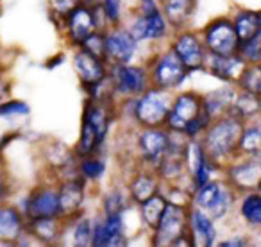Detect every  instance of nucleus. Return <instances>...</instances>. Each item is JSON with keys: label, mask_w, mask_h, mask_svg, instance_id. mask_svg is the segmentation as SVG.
Returning a JSON list of instances; mask_svg holds the SVG:
<instances>
[{"label": "nucleus", "mask_w": 261, "mask_h": 247, "mask_svg": "<svg viewBox=\"0 0 261 247\" xmlns=\"http://www.w3.org/2000/svg\"><path fill=\"white\" fill-rule=\"evenodd\" d=\"M202 98L195 93H181L172 102L170 111L167 115V126L175 133H182L190 122L202 113Z\"/></svg>", "instance_id": "nucleus-6"}, {"label": "nucleus", "mask_w": 261, "mask_h": 247, "mask_svg": "<svg viewBox=\"0 0 261 247\" xmlns=\"http://www.w3.org/2000/svg\"><path fill=\"white\" fill-rule=\"evenodd\" d=\"M104 168H106V165H104V161H100V158H93L88 154L83 160V163H81L79 170L86 179H98L104 174Z\"/></svg>", "instance_id": "nucleus-34"}, {"label": "nucleus", "mask_w": 261, "mask_h": 247, "mask_svg": "<svg viewBox=\"0 0 261 247\" xmlns=\"http://www.w3.org/2000/svg\"><path fill=\"white\" fill-rule=\"evenodd\" d=\"M91 238H93V226L88 218H83L73 228V242L81 247H86L91 243Z\"/></svg>", "instance_id": "nucleus-35"}, {"label": "nucleus", "mask_w": 261, "mask_h": 247, "mask_svg": "<svg viewBox=\"0 0 261 247\" xmlns=\"http://www.w3.org/2000/svg\"><path fill=\"white\" fill-rule=\"evenodd\" d=\"M154 193H158V179L154 176L140 174L136 176L135 181L130 183V195L138 204L152 197Z\"/></svg>", "instance_id": "nucleus-26"}, {"label": "nucleus", "mask_w": 261, "mask_h": 247, "mask_svg": "<svg viewBox=\"0 0 261 247\" xmlns=\"http://www.w3.org/2000/svg\"><path fill=\"white\" fill-rule=\"evenodd\" d=\"M100 143H102V140L98 138L93 126H91L86 118H83V131H81V138H79V143H77V154H79V156H88V154L93 153Z\"/></svg>", "instance_id": "nucleus-29"}, {"label": "nucleus", "mask_w": 261, "mask_h": 247, "mask_svg": "<svg viewBox=\"0 0 261 247\" xmlns=\"http://www.w3.org/2000/svg\"><path fill=\"white\" fill-rule=\"evenodd\" d=\"M172 97L170 91L165 88H150L140 93V98L135 106V116L145 128H160L167 122V115L170 111Z\"/></svg>", "instance_id": "nucleus-3"}, {"label": "nucleus", "mask_w": 261, "mask_h": 247, "mask_svg": "<svg viewBox=\"0 0 261 247\" xmlns=\"http://www.w3.org/2000/svg\"><path fill=\"white\" fill-rule=\"evenodd\" d=\"M136 52V40L129 31L115 29L104 36V59L113 65H125Z\"/></svg>", "instance_id": "nucleus-9"}, {"label": "nucleus", "mask_w": 261, "mask_h": 247, "mask_svg": "<svg viewBox=\"0 0 261 247\" xmlns=\"http://www.w3.org/2000/svg\"><path fill=\"white\" fill-rule=\"evenodd\" d=\"M59 217H43L31 220V233L41 242H54L59 236Z\"/></svg>", "instance_id": "nucleus-25"}, {"label": "nucleus", "mask_w": 261, "mask_h": 247, "mask_svg": "<svg viewBox=\"0 0 261 247\" xmlns=\"http://www.w3.org/2000/svg\"><path fill=\"white\" fill-rule=\"evenodd\" d=\"M236 93L232 88H218V90L207 93L202 98V108L204 111L210 115V118H220L224 115H229V109L234 101Z\"/></svg>", "instance_id": "nucleus-19"}, {"label": "nucleus", "mask_w": 261, "mask_h": 247, "mask_svg": "<svg viewBox=\"0 0 261 247\" xmlns=\"http://www.w3.org/2000/svg\"><path fill=\"white\" fill-rule=\"evenodd\" d=\"M102 11L109 23H118L122 18V0H104Z\"/></svg>", "instance_id": "nucleus-36"}, {"label": "nucleus", "mask_w": 261, "mask_h": 247, "mask_svg": "<svg viewBox=\"0 0 261 247\" xmlns=\"http://www.w3.org/2000/svg\"><path fill=\"white\" fill-rule=\"evenodd\" d=\"M195 208L213 218H222L225 211L229 210V201H231V193L222 183L218 181H207L200 185L195 192Z\"/></svg>", "instance_id": "nucleus-5"}, {"label": "nucleus", "mask_w": 261, "mask_h": 247, "mask_svg": "<svg viewBox=\"0 0 261 247\" xmlns=\"http://www.w3.org/2000/svg\"><path fill=\"white\" fill-rule=\"evenodd\" d=\"M188 233L190 238H192V243H195V245H213L215 238H217L213 220L204 211H200L199 208L190 210Z\"/></svg>", "instance_id": "nucleus-17"}, {"label": "nucleus", "mask_w": 261, "mask_h": 247, "mask_svg": "<svg viewBox=\"0 0 261 247\" xmlns=\"http://www.w3.org/2000/svg\"><path fill=\"white\" fill-rule=\"evenodd\" d=\"M234 31L236 36H238V41L243 43V41L250 40L256 34L261 33V18L257 11H242L236 15L234 18Z\"/></svg>", "instance_id": "nucleus-23"}, {"label": "nucleus", "mask_w": 261, "mask_h": 247, "mask_svg": "<svg viewBox=\"0 0 261 247\" xmlns=\"http://www.w3.org/2000/svg\"><path fill=\"white\" fill-rule=\"evenodd\" d=\"M247 63L240 58L238 54H229V56H213L211 54L210 61H207V68L215 77L224 81H234L238 83L240 76L245 70Z\"/></svg>", "instance_id": "nucleus-18"}, {"label": "nucleus", "mask_w": 261, "mask_h": 247, "mask_svg": "<svg viewBox=\"0 0 261 247\" xmlns=\"http://www.w3.org/2000/svg\"><path fill=\"white\" fill-rule=\"evenodd\" d=\"M238 36L232 22L225 18L215 20L204 31V48L213 56H229L238 51Z\"/></svg>", "instance_id": "nucleus-4"}, {"label": "nucleus", "mask_w": 261, "mask_h": 247, "mask_svg": "<svg viewBox=\"0 0 261 247\" xmlns=\"http://www.w3.org/2000/svg\"><path fill=\"white\" fill-rule=\"evenodd\" d=\"M257 113H259V95L249 93V91H243L238 97H234L229 109V115H234L242 120L256 116Z\"/></svg>", "instance_id": "nucleus-24"}, {"label": "nucleus", "mask_w": 261, "mask_h": 247, "mask_svg": "<svg viewBox=\"0 0 261 247\" xmlns=\"http://www.w3.org/2000/svg\"><path fill=\"white\" fill-rule=\"evenodd\" d=\"M242 215L249 224L259 226L261 224V197L254 190L252 193H247L242 203Z\"/></svg>", "instance_id": "nucleus-30"}, {"label": "nucleus", "mask_w": 261, "mask_h": 247, "mask_svg": "<svg viewBox=\"0 0 261 247\" xmlns=\"http://www.w3.org/2000/svg\"><path fill=\"white\" fill-rule=\"evenodd\" d=\"M188 70L181 63V59L174 54V52H167V54L160 56L158 61L154 63V68L150 72V79H152L156 88H165V90H172V88L179 86L185 81Z\"/></svg>", "instance_id": "nucleus-8"}, {"label": "nucleus", "mask_w": 261, "mask_h": 247, "mask_svg": "<svg viewBox=\"0 0 261 247\" xmlns=\"http://www.w3.org/2000/svg\"><path fill=\"white\" fill-rule=\"evenodd\" d=\"M195 0H163V16L172 26L179 27L192 16Z\"/></svg>", "instance_id": "nucleus-21"}, {"label": "nucleus", "mask_w": 261, "mask_h": 247, "mask_svg": "<svg viewBox=\"0 0 261 247\" xmlns=\"http://www.w3.org/2000/svg\"><path fill=\"white\" fill-rule=\"evenodd\" d=\"M65 18L68 36L75 45H81L84 38H88L93 31H97L93 11L90 8H86V6H75Z\"/></svg>", "instance_id": "nucleus-12"}, {"label": "nucleus", "mask_w": 261, "mask_h": 247, "mask_svg": "<svg viewBox=\"0 0 261 247\" xmlns=\"http://www.w3.org/2000/svg\"><path fill=\"white\" fill-rule=\"evenodd\" d=\"M27 113H29V106L25 102L13 101L0 106V116H9V115L20 116V115H27Z\"/></svg>", "instance_id": "nucleus-38"}, {"label": "nucleus", "mask_w": 261, "mask_h": 247, "mask_svg": "<svg viewBox=\"0 0 261 247\" xmlns=\"http://www.w3.org/2000/svg\"><path fill=\"white\" fill-rule=\"evenodd\" d=\"M172 52L181 59V63L188 72L202 68L206 63V48L195 33H185L179 38H175L174 45H172Z\"/></svg>", "instance_id": "nucleus-10"}, {"label": "nucleus", "mask_w": 261, "mask_h": 247, "mask_svg": "<svg viewBox=\"0 0 261 247\" xmlns=\"http://www.w3.org/2000/svg\"><path fill=\"white\" fill-rule=\"evenodd\" d=\"M138 145L143 160L149 163H160L170 147V136L168 133L161 131L160 128H147L140 135Z\"/></svg>", "instance_id": "nucleus-11"}, {"label": "nucleus", "mask_w": 261, "mask_h": 247, "mask_svg": "<svg viewBox=\"0 0 261 247\" xmlns=\"http://www.w3.org/2000/svg\"><path fill=\"white\" fill-rule=\"evenodd\" d=\"M154 231H156L154 233V243L156 245L192 243L188 233V213L181 204H174L167 201V206H165Z\"/></svg>", "instance_id": "nucleus-2"}, {"label": "nucleus", "mask_w": 261, "mask_h": 247, "mask_svg": "<svg viewBox=\"0 0 261 247\" xmlns=\"http://www.w3.org/2000/svg\"><path fill=\"white\" fill-rule=\"evenodd\" d=\"M73 66H75V72L79 76L81 83L86 88L95 86L100 81H104L106 76H108V70H106V65L102 63V59L88 54L83 48L73 58Z\"/></svg>", "instance_id": "nucleus-13"}, {"label": "nucleus", "mask_w": 261, "mask_h": 247, "mask_svg": "<svg viewBox=\"0 0 261 247\" xmlns=\"http://www.w3.org/2000/svg\"><path fill=\"white\" fill-rule=\"evenodd\" d=\"M165 206H167V199L163 195H158L154 193L152 197H149L147 201L140 203V210H142V217L145 220V224L149 228H156L158 222H160V217L163 213Z\"/></svg>", "instance_id": "nucleus-27"}, {"label": "nucleus", "mask_w": 261, "mask_h": 247, "mask_svg": "<svg viewBox=\"0 0 261 247\" xmlns=\"http://www.w3.org/2000/svg\"><path fill=\"white\" fill-rule=\"evenodd\" d=\"M240 86L243 88V91H249V93L259 95L261 93V73L259 66L257 65H247L245 70L242 72L238 79Z\"/></svg>", "instance_id": "nucleus-32"}, {"label": "nucleus", "mask_w": 261, "mask_h": 247, "mask_svg": "<svg viewBox=\"0 0 261 247\" xmlns=\"http://www.w3.org/2000/svg\"><path fill=\"white\" fill-rule=\"evenodd\" d=\"M236 149L240 153L247 154V156H259L261 151V133L257 126H249V128L242 129V135L238 140V147Z\"/></svg>", "instance_id": "nucleus-28"}, {"label": "nucleus", "mask_w": 261, "mask_h": 247, "mask_svg": "<svg viewBox=\"0 0 261 247\" xmlns=\"http://www.w3.org/2000/svg\"><path fill=\"white\" fill-rule=\"evenodd\" d=\"M243 122L234 115H224L215 124H210L204 136L202 151L210 161H220L229 158L238 147Z\"/></svg>", "instance_id": "nucleus-1"}, {"label": "nucleus", "mask_w": 261, "mask_h": 247, "mask_svg": "<svg viewBox=\"0 0 261 247\" xmlns=\"http://www.w3.org/2000/svg\"><path fill=\"white\" fill-rule=\"evenodd\" d=\"M236 54H238L247 65H257L261 58V33L256 34L254 38H250V40L240 43Z\"/></svg>", "instance_id": "nucleus-31"}, {"label": "nucleus", "mask_w": 261, "mask_h": 247, "mask_svg": "<svg viewBox=\"0 0 261 247\" xmlns=\"http://www.w3.org/2000/svg\"><path fill=\"white\" fill-rule=\"evenodd\" d=\"M222 247H229V245H245V242L240 238H234V240H227V242H222L220 243Z\"/></svg>", "instance_id": "nucleus-40"}, {"label": "nucleus", "mask_w": 261, "mask_h": 247, "mask_svg": "<svg viewBox=\"0 0 261 247\" xmlns=\"http://www.w3.org/2000/svg\"><path fill=\"white\" fill-rule=\"evenodd\" d=\"M4 195V181H2V176H0V199Z\"/></svg>", "instance_id": "nucleus-41"}, {"label": "nucleus", "mask_w": 261, "mask_h": 247, "mask_svg": "<svg viewBox=\"0 0 261 247\" xmlns=\"http://www.w3.org/2000/svg\"><path fill=\"white\" fill-rule=\"evenodd\" d=\"M229 179H231V185H234L238 190H247V192L257 190L259 179H261L259 158L252 156L250 160L231 167V170H229Z\"/></svg>", "instance_id": "nucleus-16"}, {"label": "nucleus", "mask_w": 261, "mask_h": 247, "mask_svg": "<svg viewBox=\"0 0 261 247\" xmlns=\"http://www.w3.org/2000/svg\"><path fill=\"white\" fill-rule=\"evenodd\" d=\"M109 79H111V88H115V91H118L120 95L138 97L147 90V73L140 66H130L127 63L113 65Z\"/></svg>", "instance_id": "nucleus-7"}, {"label": "nucleus", "mask_w": 261, "mask_h": 247, "mask_svg": "<svg viewBox=\"0 0 261 247\" xmlns=\"http://www.w3.org/2000/svg\"><path fill=\"white\" fill-rule=\"evenodd\" d=\"M50 4L58 15L66 16L75 6H79V0H50Z\"/></svg>", "instance_id": "nucleus-39"}, {"label": "nucleus", "mask_w": 261, "mask_h": 247, "mask_svg": "<svg viewBox=\"0 0 261 247\" xmlns=\"http://www.w3.org/2000/svg\"><path fill=\"white\" fill-rule=\"evenodd\" d=\"M130 36L136 41L140 40H160L167 34V20L163 13L158 9L149 15H142L135 20V23L129 29Z\"/></svg>", "instance_id": "nucleus-14"}, {"label": "nucleus", "mask_w": 261, "mask_h": 247, "mask_svg": "<svg viewBox=\"0 0 261 247\" xmlns=\"http://www.w3.org/2000/svg\"><path fill=\"white\" fill-rule=\"evenodd\" d=\"M27 217L29 220L43 217H59L58 192L52 188H40L27 201Z\"/></svg>", "instance_id": "nucleus-15"}, {"label": "nucleus", "mask_w": 261, "mask_h": 247, "mask_svg": "<svg viewBox=\"0 0 261 247\" xmlns=\"http://www.w3.org/2000/svg\"><path fill=\"white\" fill-rule=\"evenodd\" d=\"M22 233V217L15 208H0V242H15Z\"/></svg>", "instance_id": "nucleus-22"}, {"label": "nucleus", "mask_w": 261, "mask_h": 247, "mask_svg": "<svg viewBox=\"0 0 261 247\" xmlns=\"http://www.w3.org/2000/svg\"><path fill=\"white\" fill-rule=\"evenodd\" d=\"M83 51H86L88 54L95 56L98 59H104V34L93 31L88 38H84L83 43H81Z\"/></svg>", "instance_id": "nucleus-33"}, {"label": "nucleus", "mask_w": 261, "mask_h": 247, "mask_svg": "<svg viewBox=\"0 0 261 247\" xmlns=\"http://www.w3.org/2000/svg\"><path fill=\"white\" fill-rule=\"evenodd\" d=\"M84 190L83 185L79 181H68L61 186V190L58 192V201H59V217H70L73 215L83 204Z\"/></svg>", "instance_id": "nucleus-20"}, {"label": "nucleus", "mask_w": 261, "mask_h": 247, "mask_svg": "<svg viewBox=\"0 0 261 247\" xmlns=\"http://www.w3.org/2000/svg\"><path fill=\"white\" fill-rule=\"evenodd\" d=\"M104 208H106V215L122 213L123 208H125V203H123L122 193H120L118 190H116V192H113V193H109V195L106 197Z\"/></svg>", "instance_id": "nucleus-37"}]
</instances>
